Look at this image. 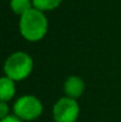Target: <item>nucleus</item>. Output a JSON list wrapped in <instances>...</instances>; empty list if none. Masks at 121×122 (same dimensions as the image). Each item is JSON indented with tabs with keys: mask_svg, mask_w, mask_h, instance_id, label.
Segmentation results:
<instances>
[{
	"mask_svg": "<svg viewBox=\"0 0 121 122\" xmlns=\"http://www.w3.org/2000/svg\"><path fill=\"white\" fill-rule=\"evenodd\" d=\"M0 122H24L23 120H20L19 117H17L16 115H8L5 119H1Z\"/></svg>",
	"mask_w": 121,
	"mask_h": 122,
	"instance_id": "9d476101",
	"label": "nucleus"
},
{
	"mask_svg": "<svg viewBox=\"0 0 121 122\" xmlns=\"http://www.w3.org/2000/svg\"><path fill=\"white\" fill-rule=\"evenodd\" d=\"M10 112V108L7 106V102H0V117L1 119H5L6 116H8Z\"/></svg>",
	"mask_w": 121,
	"mask_h": 122,
	"instance_id": "1a4fd4ad",
	"label": "nucleus"
},
{
	"mask_svg": "<svg viewBox=\"0 0 121 122\" xmlns=\"http://www.w3.org/2000/svg\"><path fill=\"white\" fill-rule=\"evenodd\" d=\"M62 0H32L33 8H37L42 12L52 11L61 5Z\"/></svg>",
	"mask_w": 121,
	"mask_h": 122,
	"instance_id": "6e6552de",
	"label": "nucleus"
},
{
	"mask_svg": "<svg viewBox=\"0 0 121 122\" xmlns=\"http://www.w3.org/2000/svg\"><path fill=\"white\" fill-rule=\"evenodd\" d=\"M63 89H64V94L68 97L77 100L84 92L85 84H84V81L79 76H70V77H68L67 81L64 82V88Z\"/></svg>",
	"mask_w": 121,
	"mask_h": 122,
	"instance_id": "39448f33",
	"label": "nucleus"
},
{
	"mask_svg": "<svg viewBox=\"0 0 121 122\" xmlns=\"http://www.w3.org/2000/svg\"><path fill=\"white\" fill-rule=\"evenodd\" d=\"M47 19L45 14L37 10L31 8L20 17L19 31L21 36L29 41H38L43 39L47 32Z\"/></svg>",
	"mask_w": 121,
	"mask_h": 122,
	"instance_id": "f257e3e1",
	"label": "nucleus"
},
{
	"mask_svg": "<svg viewBox=\"0 0 121 122\" xmlns=\"http://www.w3.org/2000/svg\"><path fill=\"white\" fill-rule=\"evenodd\" d=\"M13 113L23 121H33L42 115L43 104L38 97L33 95H23L16 101Z\"/></svg>",
	"mask_w": 121,
	"mask_h": 122,
	"instance_id": "7ed1b4c3",
	"label": "nucleus"
},
{
	"mask_svg": "<svg viewBox=\"0 0 121 122\" xmlns=\"http://www.w3.org/2000/svg\"><path fill=\"white\" fill-rule=\"evenodd\" d=\"M16 94L14 81L8 77H1L0 80V102H8Z\"/></svg>",
	"mask_w": 121,
	"mask_h": 122,
	"instance_id": "423d86ee",
	"label": "nucleus"
},
{
	"mask_svg": "<svg viewBox=\"0 0 121 122\" xmlns=\"http://www.w3.org/2000/svg\"><path fill=\"white\" fill-rule=\"evenodd\" d=\"M33 69V61L26 52L18 51L12 53L5 62V76L14 82L23 81L30 76Z\"/></svg>",
	"mask_w": 121,
	"mask_h": 122,
	"instance_id": "f03ea898",
	"label": "nucleus"
},
{
	"mask_svg": "<svg viewBox=\"0 0 121 122\" xmlns=\"http://www.w3.org/2000/svg\"><path fill=\"white\" fill-rule=\"evenodd\" d=\"M33 4L32 0H11V8L12 11L18 14V15H23L24 13H26L29 10H31Z\"/></svg>",
	"mask_w": 121,
	"mask_h": 122,
	"instance_id": "0eeeda50",
	"label": "nucleus"
},
{
	"mask_svg": "<svg viewBox=\"0 0 121 122\" xmlns=\"http://www.w3.org/2000/svg\"><path fill=\"white\" fill-rule=\"evenodd\" d=\"M80 115V106L75 98L62 97L52 108V116L55 122H76Z\"/></svg>",
	"mask_w": 121,
	"mask_h": 122,
	"instance_id": "20e7f679",
	"label": "nucleus"
}]
</instances>
